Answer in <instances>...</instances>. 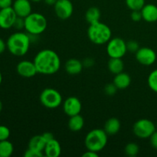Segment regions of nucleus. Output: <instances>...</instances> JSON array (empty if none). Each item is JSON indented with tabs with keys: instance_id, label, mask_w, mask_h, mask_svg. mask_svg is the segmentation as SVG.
Listing matches in <instances>:
<instances>
[{
	"instance_id": "1",
	"label": "nucleus",
	"mask_w": 157,
	"mask_h": 157,
	"mask_svg": "<svg viewBox=\"0 0 157 157\" xmlns=\"http://www.w3.org/2000/svg\"><path fill=\"white\" fill-rule=\"evenodd\" d=\"M38 73L52 75L57 73L61 67L60 57L52 49H43L37 53L33 60Z\"/></svg>"
},
{
	"instance_id": "2",
	"label": "nucleus",
	"mask_w": 157,
	"mask_h": 157,
	"mask_svg": "<svg viewBox=\"0 0 157 157\" xmlns=\"http://www.w3.org/2000/svg\"><path fill=\"white\" fill-rule=\"evenodd\" d=\"M32 43L30 35L27 32H17L8 38L6 44L9 52L15 56L21 57L28 53Z\"/></svg>"
},
{
	"instance_id": "3",
	"label": "nucleus",
	"mask_w": 157,
	"mask_h": 157,
	"mask_svg": "<svg viewBox=\"0 0 157 157\" xmlns=\"http://www.w3.org/2000/svg\"><path fill=\"white\" fill-rule=\"evenodd\" d=\"M87 36L92 43L98 45L107 44L112 37L111 29L101 21L92 23L87 29Z\"/></svg>"
},
{
	"instance_id": "4",
	"label": "nucleus",
	"mask_w": 157,
	"mask_h": 157,
	"mask_svg": "<svg viewBox=\"0 0 157 157\" xmlns=\"http://www.w3.org/2000/svg\"><path fill=\"white\" fill-rule=\"evenodd\" d=\"M107 136L104 129H94L86 135L84 145L87 150L99 153L107 146Z\"/></svg>"
},
{
	"instance_id": "5",
	"label": "nucleus",
	"mask_w": 157,
	"mask_h": 157,
	"mask_svg": "<svg viewBox=\"0 0 157 157\" xmlns=\"http://www.w3.org/2000/svg\"><path fill=\"white\" fill-rule=\"evenodd\" d=\"M48 21L44 15L38 12H32L25 18V29L29 35H39L46 30Z\"/></svg>"
},
{
	"instance_id": "6",
	"label": "nucleus",
	"mask_w": 157,
	"mask_h": 157,
	"mask_svg": "<svg viewBox=\"0 0 157 157\" xmlns=\"http://www.w3.org/2000/svg\"><path fill=\"white\" fill-rule=\"evenodd\" d=\"M41 104L48 109H55L59 107L63 102L62 96L58 90L55 88L44 89L39 96Z\"/></svg>"
},
{
	"instance_id": "7",
	"label": "nucleus",
	"mask_w": 157,
	"mask_h": 157,
	"mask_svg": "<svg viewBox=\"0 0 157 157\" xmlns=\"http://www.w3.org/2000/svg\"><path fill=\"white\" fill-rule=\"evenodd\" d=\"M154 123L148 119H140L136 121L133 127V132L140 139H148L156 131Z\"/></svg>"
},
{
	"instance_id": "8",
	"label": "nucleus",
	"mask_w": 157,
	"mask_h": 157,
	"mask_svg": "<svg viewBox=\"0 0 157 157\" xmlns=\"http://www.w3.org/2000/svg\"><path fill=\"white\" fill-rule=\"evenodd\" d=\"M107 44L106 51L110 58H122L127 52V42L121 38H111Z\"/></svg>"
},
{
	"instance_id": "9",
	"label": "nucleus",
	"mask_w": 157,
	"mask_h": 157,
	"mask_svg": "<svg viewBox=\"0 0 157 157\" xmlns=\"http://www.w3.org/2000/svg\"><path fill=\"white\" fill-rule=\"evenodd\" d=\"M135 57L138 62L144 66H150L156 61V53L154 50L148 47L140 48L135 53Z\"/></svg>"
},
{
	"instance_id": "10",
	"label": "nucleus",
	"mask_w": 157,
	"mask_h": 157,
	"mask_svg": "<svg viewBox=\"0 0 157 157\" xmlns=\"http://www.w3.org/2000/svg\"><path fill=\"white\" fill-rule=\"evenodd\" d=\"M54 8L57 17L62 20L71 18L74 12L73 4L70 0H58Z\"/></svg>"
},
{
	"instance_id": "11",
	"label": "nucleus",
	"mask_w": 157,
	"mask_h": 157,
	"mask_svg": "<svg viewBox=\"0 0 157 157\" xmlns=\"http://www.w3.org/2000/svg\"><path fill=\"white\" fill-rule=\"evenodd\" d=\"M82 110L81 101L76 97H69L63 102V110L68 117L80 114Z\"/></svg>"
},
{
	"instance_id": "12",
	"label": "nucleus",
	"mask_w": 157,
	"mask_h": 157,
	"mask_svg": "<svg viewBox=\"0 0 157 157\" xmlns=\"http://www.w3.org/2000/svg\"><path fill=\"white\" fill-rule=\"evenodd\" d=\"M17 17L18 16L12 7L0 9V28L2 29H9L13 27Z\"/></svg>"
},
{
	"instance_id": "13",
	"label": "nucleus",
	"mask_w": 157,
	"mask_h": 157,
	"mask_svg": "<svg viewBox=\"0 0 157 157\" xmlns=\"http://www.w3.org/2000/svg\"><path fill=\"white\" fill-rule=\"evenodd\" d=\"M16 71L20 76L25 78H32L38 73L34 61L28 60L20 61L16 66Z\"/></svg>"
},
{
	"instance_id": "14",
	"label": "nucleus",
	"mask_w": 157,
	"mask_h": 157,
	"mask_svg": "<svg viewBox=\"0 0 157 157\" xmlns=\"http://www.w3.org/2000/svg\"><path fill=\"white\" fill-rule=\"evenodd\" d=\"M12 8L17 16L26 18L32 12V3L30 0H15L12 4Z\"/></svg>"
},
{
	"instance_id": "15",
	"label": "nucleus",
	"mask_w": 157,
	"mask_h": 157,
	"mask_svg": "<svg viewBox=\"0 0 157 157\" xmlns=\"http://www.w3.org/2000/svg\"><path fill=\"white\" fill-rule=\"evenodd\" d=\"M143 19L147 22H155L157 21V6L154 4H145L140 10Z\"/></svg>"
},
{
	"instance_id": "16",
	"label": "nucleus",
	"mask_w": 157,
	"mask_h": 157,
	"mask_svg": "<svg viewBox=\"0 0 157 157\" xmlns=\"http://www.w3.org/2000/svg\"><path fill=\"white\" fill-rule=\"evenodd\" d=\"M44 153L48 157H58L61 153V144L57 140L53 139L46 144Z\"/></svg>"
},
{
	"instance_id": "17",
	"label": "nucleus",
	"mask_w": 157,
	"mask_h": 157,
	"mask_svg": "<svg viewBox=\"0 0 157 157\" xmlns=\"http://www.w3.org/2000/svg\"><path fill=\"white\" fill-rule=\"evenodd\" d=\"M83 67V63L77 58H70L64 64V68L67 73L71 75H76L81 73Z\"/></svg>"
},
{
	"instance_id": "18",
	"label": "nucleus",
	"mask_w": 157,
	"mask_h": 157,
	"mask_svg": "<svg viewBox=\"0 0 157 157\" xmlns=\"http://www.w3.org/2000/svg\"><path fill=\"white\" fill-rule=\"evenodd\" d=\"M113 83L119 90H124L127 88L131 84V78L127 73L122 71L115 75Z\"/></svg>"
},
{
	"instance_id": "19",
	"label": "nucleus",
	"mask_w": 157,
	"mask_h": 157,
	"mask_svg": "<svg viewBox=\"0 0 157 157\" xmlns=\"http://www.w3.org/2000/svg\"><path fill=\"white\" fill-rule=\"evenodd\" d=\"M121 127V121L116 117H111L106 121L104 130L107 135H115L120 131Z\"/></svg>"
},
{
	"instance_id": "20",
	"label": "nucleus",
	"mask_w": 157,
	"mask_h": 157,
	"mask_svg": "<svg viewBox=\"0 0 157 157\" xmlns=\"http://www.w3.org/2000/svg\"><path fill=\"white\" fill-rule=\"evenodd\" d=\"M107 67L109 71L113 75H117L124 71V63L122 58H110V60L107 63Z\"/></svg>"
},
{
	"instance_id": "21",
	"label": "nucleus",
	"mask_w": 157,
	"mask_h": 157,
	"mask_svg": "<svg viewBox=\"0 0 157 157\" xmlns=\"http://www.w3.org/2000/svg\"><path fill=\"white\" fill-rule=\"evenodd\" d=\"M84 126V120L80 114L70 117L68 121V127L71 131L78 132L83 129Z\"/></svg>"
},
{
	"instance_id": "22",
	"label": "nucleus",
	"mask_w": 157,
	"mask_h": 157,
	"mask_svg": "<svg viewBox=\"0 0 157 157\" xmlns=\"http://www.w3.org/2000/svg\"><path fill=\"white\" fill-rule=\"evenodd\" d=\"M46 144L47 143L44 140L42 135H35V136H32L29 140V148L44 152V149L45 147Z\"/></svg>"
},
{
	"instance_id": "23",
	"label": "nucleus",
	"mask_w": 157,
	"mask_h": 157,
	"mask_svg": "<svg viewBox=\"0 0 157 157\" xmlns=\"http://www.w3.org/2000/svg\"><path fill=\"white\" fill-rule=\"evenodd\" d=\"M101 18V11L97 7H90L85 13V19L89 24L97 22Z\"/></svg>"
},
{
	"instance_id": "24",
	"label": "nucleus",
	"mask_w": 157,
	"mask_h": 157,
	"mask_svg": "<svg viewBox=\"0 0 157 157\" xmlns=\"http://www.w3.org/2000/svg\"><path fill=\"white\" fill-rule=\"evenodd\" d=\"M14 152V146L10 141H0V157H10Z\"/></svg>"
},
{
	"instance_id": "25",
	"label": "nucleus",
	"mask_w": 157,
	"mask_h": 157,
	"mask_svg": "<svg viewBox=\"0 0 157 157\" xmlns=\"http://www.w3.org/2000/svg\"><path fill=\"white\" fill-rule=\"evenodd\" d=\"M140 147L136 143H129L126 145L125 149H124V152L125 154L128 156L134 157L139 153Z\"/></svg>"
},
{
	"instance_id": "26",
	"label": "nucleus",
	"mask_w": 157,
	"mask_h": 157,
	"mask_svg": "<svg viewBox=\"0 0 157 157\" xmlns=\"http://www.w3.org/2000/svg\"><path fill=\"white\" fill-rule=\"evenodd\" d=\"M126 5L131 11L141 10L145 6V0H125Z\"/></svg>"
},
{
	"instance_id": "27",
	"label": "nucleus",
	"mask_w": 157,
	"mask_h": 157,
	"mask_svg": "<svg viewBox=\"0 0 157 157\" xmlns=\"http://www.w3.org/2000/svg\"><path fill=\"white\" fill-rule=\"evenodd\" d=\"M148 86L153 92L157 93V69L153 70L147 78Z\"/></svg>"
},
{
	"instance_id": "28",
	"label": "nucleus",
	"mask_w": 157,
	"mask_h": 157,
	"mask_svg": "<svg viewBox=\"0 0 157 157\" xmlns=\"http://www.w3.org/2000/svg\"><path fill=\"white\" fill-rule=\"evenodd\" d=\"M10 130L4 125H0V141L6 140L10 136Z\"/></svg>"
},
{
	"instance_id": "29",
	"label": "nucleus",
	"mask_w": 157,
	"mask_h": 157,
	"mask_svg": "<svg viewBox=\"0 0 157 157\" xmlns=\"http://www.w3.org/2000/svg\"><path fill=\"white\" fill-rule=\"evenodd\" d=\"M43 156L44 154H43L42 151H38V150L29 148V147L24 153L25 157H41Z\"/></svg>"
},
{
	"instance_id": "30",
	"label": "nucleus",
	"mask_w": 157,
	"mask_h": 157,
	"mask_svg": "<svg viewBox=\"0 0 157 157\" xmlns=\"http://www.w3.org/2000/svg\"><path fill=\"white\" fill-rule=\"evenodd\" d=\"M127 52H130L131 53H136L140 47L137 41H134V40H130L128 42H127Z\"/></svg>"
},
{
	"instance_id": "31",
	"label": "nucleus",
	"mask_w": 157,
	"mask_h": 157,
	"mask_svg": "<svg viewBox=\"0 0 157 157\" xmlns=\"http://www.w3.org/2000/svg\"><path fill=\"white\" fill-rule=\"evenodd\" d=\"M117 87L115 86V84L113 83H111V84H107V85L104 87V92L108 96H113L115 94L117 91Z\"/></svg>"
},
{
	"instance_id": "32",
	"label": "nucleus",
	"mask_w": 157,
	"mask_h": 157,
	"mask_svg": "<svg viewBox=\"0 0 157 157\" xmlns=\"http://www.w3.org/2000/svg\"><path fill=\"white\" fill-rule=\"evenodd\" d=\"M13 27L17 30H21V29H25V18H21V17H17Z\"/></svg>"
},
{
	"instance_id": "33",
	"label": "nucleus",
	"mask_w": 157,
	"mask_h": 157,
	"mask_svg": "<svg viewBox=\"0 0 157 157\" xmlns=\"http://www.w3.org/2000/svg\"><path fill=\"white\" fill-rule=\"evenodd\" d=\"M130 18H131L132 21H136V22H138V21H140V20H142L143 17L140 10L132 11L131 15H130Z\"/></svg>"
},
{
	"instance_id": "34",
	"label": "nucleus",
	"mask_w": 157,
	"mask_h": 157,
	"mask_svg": "<svg viewBox=\"0 0 157 157\" xmlns=\"http://www.w3.org/2000/svg\"><path fill=\"white\" fill-rule=\"evenodd\" d=\"M149 139H150V144H151L152 147L154 149H156V150H157V130H156V131L151 135V136H150Z\"/></svg>"
},
{
	"instance_id": "35",
	"label": "nucleus",
	"mask_w": 157,
	"mask_h": 157,
	"mask_svg": "<svg viewBox=\"0 0 157 157\" xmlns=\"http://www.w3.org/2000/svg\"><path fill=\"white\" fill-rule=\"evenodd\" d=\"M13 4L12 0H0V9L12 7Z\"/></svg>"
},
{
	"instance_id": "36",
	"label": "nucleus",
	"mask_w": 157,
	"mask_h": 157,
	"mask_svg": "<svg viewBox=\"0 0 157 157\" xmlns=\"http://www.w3.org/2000/svg\"><path fill=\"white\" fill-rule=\"evenodd\" d=\"M42 135V136L44 137V140L46 141V143L49 142V141L52 140L53 139H55V136H54L53 133H50V132H45V133H44Z\"/></svg>"
},
{
	"instance_id": "37",
	"label": "nucleus",
	"mask_w": 157,
	"mask_h": 157,
	"mask_svg": "<svg viewBox=\"0 0 157 157\" xmlns=\"http://www.w3.org/2000/svg\"><path fill=\"white\" fill-rule=\"evenodd\" d=\"M94 64V59L90 58H86L84 61V62H83V65L85 66L86 67H92Z\"/></svg>"
},
{
	"instance_id": "38",
	"label": "nucleus",
	"mask_w": 157,
	"mask_h": 157,
	"mask_svg": "<svg viewBox=\"0 0 157 157\" xmlns=\"http://www.w3.org/2000/svg\"><path fill=\"white\" fill-rule=\"evenodd\" d=\"M83 157H98V153L94 151H91V150H87L86 151L84 154L82 155Z\"/></svg>"
},
{
	"instance_id": "39",
	"label": "nucleus",
	"mask_w": 157,
	"mask_h": 157,
	"mask_svg": "<svg viewBox=\"0 0 157 157\" xmlns=\"http://www.w3.org/2000/svg\"><path fill=\"white\" fill-rule=\"evenodd\" d=\"M6 48H7V44H6V42H5V41L2 39V38H0V55L4 53V52L6 51Z\"/></svg>"
},
{
	"instance_id": "40",
	"label": "nucleus",
	"mask_w": 157,
	"mask_h": 157,
	"mask_svg": "<svg viewBox=\"0 0 157 157\" xmlns=\"http://www.w3.org/2000/svg\"><path fill=\"white\" fill-rule=\"evenodd\" d=\"M43 1L44 2V3H45L46 5H48V6H55V3L57 2V1L58 0H43Z\"/></svg>"
},
{
	"instance_id": "41",
	"label": "nucleus",
	"mask_w": 157,
	"mask_h": 157,
	"mask_svg": "<svg viewBox=\"0 0 157 157\" xmlns=\"http://www.w3.org/2000/svg\"><path fill=\"white\" fill-rule=\"evenodd\" d=\"M2 82V72L0 71V85H1Z\"/></svg>"
},
{
	"instance_id": "42",
	"label": "nucleus",
	"mask_w": 157,
	"mask_h": 157,
	"mask_svg": "<svg viewBox=\"0 0 157 157\" xmlns=\"http://www.w3.org/2000/svg\"><path fill=\"white\" fill-rule=\"evenodd\" d=\"M2 107H3L2 102V101H0V112H1V111H2Z\"/></svg>"
},
{
	"instance_id": "43",
	"label": "nucleus",
	"mask_w": 157,
	"mask_h": 157,
	"mask_svg": "<svg viewBox=\"0 0 157 157\" xmlns=\"http://www.w3.org/2000/svg\"><path fill=\"white\" fill-rule=\"evenodd\" d=\"M31 2H39L42 1V0H30Z\"/></svg>"
}]
</instances>
